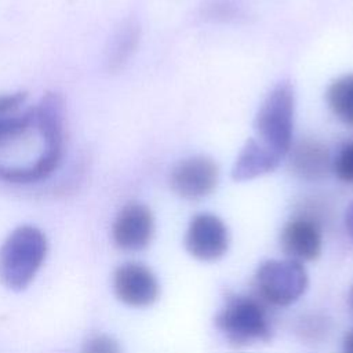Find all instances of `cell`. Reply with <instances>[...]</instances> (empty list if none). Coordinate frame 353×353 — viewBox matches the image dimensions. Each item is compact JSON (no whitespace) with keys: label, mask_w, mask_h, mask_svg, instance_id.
<instances>
[{"label":"cell","mask_w":353,"mask_h":353,"mask_svg":"<svg viewBox=\"0 0 353 353\" xmlns=\"http://www.w3.org/2000/svg\"><path fill=\"white\" fill-rule=\"evenodd\" d=\"M47 254L44 233L32 225L14 229L0 247V283L23 290L36 276Z\"/></svg>","instance_id":"1"},{"label":"cell","mask_w":353,"mask_h":353,"mask_svg":"<svg viewBox=\"0 0 353 353\" xmlns=\"http://www.w3.org/2000/svg\"><path fill=\"white\" fill-rule=\"evenodd\" d=\"M215 327L236 347L268 342L272 336L269 313L259 298L229 294L216 313Z\"/></svg>","instance_id":"2"},{"label":"cell","mask_w":353,"mask_h":353,"mask_svg":"<svg viewBox=\"0 0 353 353\" xmlns=\"http://www.w3.org/2000/svg\"><path fill=\"white\" fill-rule=\"evenodd\" d=\"M294 114V88L288 81H280L270 90L255 114V138L285 157L292 145Z\"/></svg>","instance_id":"3"},{"label":"cell","mask_w":353,"mask_h":353,"mask_svg":"<svg viewBox=\"0 0 353 353\" xmlns=\"http://www.w3.org/2000/svg\"><path fill=\"white\" fill-rule=\"evenodd\" d=\"M309 284L303 263L294 259H270L261 263L254 276L258 298L273 306L296 302Z\"/></svg>","instance_id":"4"},{"label":"cell","mask_w":353,"mask_h":353,"mask_svg":"<svg viewBox=\"0 0 353 353\" xmlns=\"http://www.w3.org/2000/svg\"><path fill=\"white\" fill-rule=\"evenodd\" d=\"M219 181L218 164L205 154H194L178 161L170 174V186L185 200H200L214 192Z\"/></svg>","instance_id":"5"},{"label":"cell","mask_w":353,"mask_h":353,"mask_svg":"<svg viewBox=\"0 0 353 353\" xmlns=\"http://www.w3.org/2000/svg\"><path fill=\"white\" fill-rule=\"evenodd\" d=\"M230 243V236L225 222L211 212L196 214L185 233V247L188 252L204 262L222 258Z\"/></svg>","instance_id":"6"},{"label":"cell","mask_w":353,"mask_h":353,"mask_svg":"<svg viewBox=\"0 0 353 353\" xmlns=\"http://www.w3.org/2000/svg\"><path fill=\"white\" fill-rule=\"evenodd\" d=\"M154 233V218L150 208L142 203L125 204L114 218L112 237L114 244L124 251L146 248Z\"/></svg>","instance_id":"7"},{"label":"cell","mask_w":353,"mask_h":353,"mask_svg":"<svg viewBox=\"0 0 353 353\" xmlns=\"http://www.w3.org/2000/svg\"><path fill=\"white\" fill-rule=\"evenodd\" d=\"M113 290L116 296L128 306L145 307L159 296V281L154 273L138 262L120 265L113 274Z\"/></svg>","instance_id":"8"},{"label":"cell","mask_w":353,"mask_h":353,"mask_svg":"<svg viewBox=\"0 0 353 353\" xmlns=\"http://www.w3.org/2000/svg\"><path fill=\"white\" fill-rule=\"evenodd\" d=\"M280 245L287 258L301 263L317 259L323 248V234L319 221L309 215L292 218L281 230Z\"/></svg>","instance_id":"9"},{"label":"cell","mask_w":353,"mask_h":353,"mask_svg":"<svg viewBox=\"0 0 353 353\" xmlns=\"http://www.w3.org/2000/svg\"><path fill=\"white\" fill-rule=\"evenodd\" d=\"M287 156L291 172L299 179L317 182L332 171V159L327 146L314 138L292 142Z\"/></svg>","instance_id":"10"},{"label":"cell","mask_w":353,"mask_h":353,"mask_svg":"<svg viewBox=\"0 0 353 353\" xmlns=\"http://www.w3.org/2000/svg\"><path fill=\"white\" fill-rule=\"evenodd\" d=\"M281 160V156L274 153L259 139L255 137L248 138L233 163L232 178L243 182L262 176L274 171Z\"/></svg>","instance_id":"11"},{"label":"cell","mask_w":353,"mask_h":353,"mask_svg":"<svg viewBox=\"0 0 353 353\" xmlns=\"http://www.w3.org/2000/svg\"><path fill=\"white\" fill-rule=\"evenodd\" d=\"M325 98L334 116L353 128V73L332 80L327 88Z\"/></svg>","instance_id":"12"},{"label":"cell","mask_w":353,"mask_h":353,"mask_svg":"<svg viewBox=\"0 0 353 353\" xmlns=\"http://www.w3.org/2000/svg\"><path fill=\"white\" fill-rule=\"evenodd\" d=\"M32 125H34L33 108L23 113H10L0 117V145L23 135Z\"/></svg>","instance_id":"13"},{"label":"cell","mask_w":353,"mask_h":353,"mask_svg":"<svg viewBox=\"0 0 353 353\" xmlns=\"http://www.w3.org/2000/svg\"><path fill=\"white\" fill-rule=\"evenodd\" d=\"M137 41H138V30L135 26L127 25L123 30H120V33L114 40L112 54L109 58L110 66L113 69H117L128 59L130 54L134 51L137 46Z\"/></svg>","instance_id":"14"},{"label":"cell","mask_w":353,"mask_h":353,"mask_svg":"<svg viewBox=\"0 0 353 353\" xmlns=\"http://www.w3.org/2000/svg\"><path fill=\"white\" fill-rule=\"evenodd\" d=\"M332 172L339 181L353 185V141L343 145L332 159Z\"/></svg>","instance_id":"15"},{"label":"cell","mask_w":353,"mask_h":353,"mask_svg":"<svg viewBox=\"0 0 353 353\" xmlns=\"http://www.w3.org/2000/svg\"><path fill=\"white\" fill-rule=\"evenodd\" d=\"M81 353H121V349L112 336L101 334L88 338Z\"/></svg>","instance_id":"16"},{"label":"cell","mask_w":353,"mask_h":353,"mask_svg":"<svg viewBox=\"0 0 353 353\" xmlns=\"http://www.w3.org/2000/svg\"><path fill=\"white\" fill-rule=\"evenodd\" d=\"M28 98V94L25 91H17L0 95V117L17 112Z\"/></svg>","instance_id":"17"},{"label":"cell","mask_w":353,"mask_h":353,"mask_svg":"<svg viewBox=\"0 0 353 353\" xmlns=\"http://www.w3.org/2000/svg\"><path fill=\"white\" fill-rule=\"evenodd\" d=\"M345 228L350 239L353 240V201L349 204L345 212Z\"/></svg>","instance_id":"18"},{"label":"cell","mask_w":353,"mask_h":353,"mask_svg":"<svg viewBox=\"0 0 353 353\" xmlns=\"http://www.w3.org/2000/svg\"><path fill=\"white\" fill-rule=\"evenodd\" d=\"M342 353H353V330L347 331L343 336Z\"/></svg>","instance_id":"19"},{"label":"cell","mask_w":353,"mask_h":353,"mask_svg":"<svg viewBox=\"0 0 353 353\" xmlns=\"http://www.w3.org/2000/svg\"><path fill=\"white\" fill-rule=\"evenodd\" d=\"M349 302H350V307H352V310H353V288H352V291H350V298H349Z\"/></svg>","instance_id":"20"}]
</instances>
